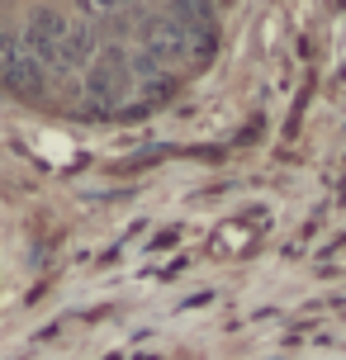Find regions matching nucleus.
Instances as JSON below:
<instances>
[{"label": "nucleus", "mask_w": 346, "mask_h": 360, "mask_svg": "<svg viewBox=\"0 0 346 360\" xmlns=\"http://www.w3.org/2000/svg\"><path fill=\"white\" fill-rule=\"evenodd\" d=\"M128 90H133V57L119 43H100L95 62L86 67V100H91V109L110 114V109H119L128 100Z\"/></svg>", "instance_id": "f257e3e1"}, {"label": "nucleus", "mask_w": 346, "mask_h": 360, "mask_svg": "<svg viewBox=\"0 0 346 360\" xmlns=\"http://www.w3.org/2000/svg\"><path fill=\"white\" fill-rule=\"evenodd\" d=\"M72 29V19L62 15V10H53V5H38L34 15H29V29L19 34V48L34 57V62H43L48 72H57V43H62V34Z\"/></svg>", "instance_id": "f03ea898"}, {"label": "nucleus", "mask_w": 346, "mask_h": 360, "mask_svg": "<svg viewBox=\"0 0 346 360\" xmlns=\"http://www.w3.org/2000/svg\"><path fill=\"white\" fill-rule=\"evenodd\" d=\"M95 53H100V34H95L91 24H72L67 34H62V43H57V72H86L95 62Z\"/></svg>", "instance_id": "7ed1b4c3"}, {"label": "nucleus", "mask_w": 346, "mask_h": 360, "mask_svg": "<svg viewBox=\"0 0 346 360\" xmlns=\"http://www.w3.org/2000/svg\"><path fill=\"white\" fill-rule=\"evenodd\" d=\"M185 43H190L185 29H176L166 15L143 24V57H147V62H176V57L185 53Z\"/></svg>", "instance_id": "20e7f679"}, {"label": "nucleus", "mask_w": 346, "mask_h": 360, "mask_svg": "<svg viewBox=\"0 0 346 360\" xmlns=\"http://www.w3.org/2000/svg\"><path fill=\"white\" fill-rule=\"evenodd\" d=\"M5 90H15V95H24V100H38V95L48 90V67L34 62V57L19 48V62L10 67V76H5Z\"/></svg>", "instance_id": "39448f33"}, {"label": "nucleus", "mask_w": 346, "mask_h": 360, "mask_svg": "<svg viewBox=\"0 0 346 360\" xmlns=\"http://www.w3.org/2000/svg\"><path fill=\"white\" fill-rule=\"evenodd\" d=\"M15 62H19V38L15 34H0V86H5V76H10Z\"/></svg>", "instance_id": "423d86ee"}]
</instances>
